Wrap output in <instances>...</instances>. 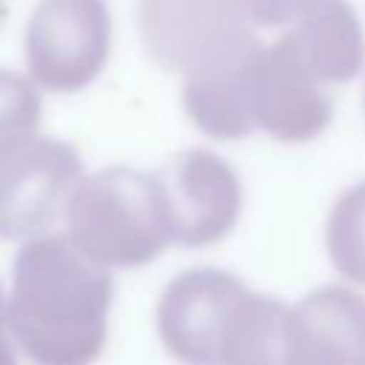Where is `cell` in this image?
<instances>
[{"label":"cell","instance_id":"6da1fadb","mask_svg":"<svg viewBox=\"0 0 365 365\" xmlns=\"http://www.w3.org/2000/svg\"><path fill=\"white\" fill-rule=\"evenodd\" d=\"M114 279L66 234L23 242L11 265L9 317L17 348L46 365H80L100 356L108 334Z\"/></svg>","mask_w":365,"mask_h":365},{"label":"cell","instance_id":"7a4b0ae2","mask_svg":"<svg viewBox=\"0 0 365 365\" xmlns=\"http://www.w3.org/2000/svg\"><path fill=\"white\" fill-rule=\"evenodd\" d=\"M288 308L248 291L220 268L177 274L157 302V331L168 354L197 365L282 362Z\"/></svg>","mask_w":365,"mask_h":365},{"label":"cell","instance_id":"3957f363","mask_svg":"<svg viewBox=\"0 0 365 365\" xmlns=\"http://www.w3.org/2000/svg\"><path fill=\"white\" fill-rule=\"evenodd\" d=\"M63 217L66 237L106 268H137L174 245L154 171L111 165L80 177Z\"/></svg>","mask_w":365,"mask_h":365},{"label":"cell","instance_id":"277c9868","mask_svg":"<svg viewBox=\"0 0 365 365\" xmlns=\"http://www.w3.org/2000/svg\"><path fill=\"white\" fill-rule=\"evenodd\" d=\"M137 26L145 54L160 68L185 77L259 43L242 0H140Z\"/></svg>","mask_w":365,"mask_h":365},{"label":"cell","instance_id":"5b68a950","mask_svg":"<svg viewBox=\"0 0 365 365\" xmlns=\"http://www.w3.org/2000/svg\"><path fill=\"white\" fill-rule=\"evenodd\" d=\"M83 177L74 145L51 137H23L0 145V240L46 234Z\"/></svg>","mask_w":365,"mask_h":365},{"label":"cell","instance_id":"8992f818","mask_svg":"<svg viewBox=\"0 0 365 365\" xmlns=\"http://www.w3.org/2000/svg\"><path fill=\"white\" fill-rule=\"evenodd\" d=\"M111 48L106 0H40L26 29L31 80L48 91H80L103 71Z\"/></svg>","mask_w":365,"mask_h":365},{"label":"cell","instance_id":"52a82bcc","mask_svg":"<svg viewBox=\"0 0 365 365\" xmlns=\"http://www.w3.org/2000/svg\"><path fill=\"white\" fill-rule=\"evenodd\" d=\"M154 174L174 245L205 248L234 231L242 211V185L222 157L205 148H188Z\"/></svg>","mask_w":365,"mask_h":365},{"label":"cell","instance_id":"ba28073f","mask_svg":"<svg viewBox=\"0 0 365 365\" xmlns=\"http://www.w3.org/2000/svg\"><path fill=\"white\" fill-rule=\"evenodd\" d=\"M251 120L282 143H305L331 123L334 103L319 83L288 48L282 37L257 46L248 63Z\"/></svg>","mask_w":365,"mask_h":365},{"label":"cell","instance_id":"9c48e42d","mask_svg":"<svg viewBox=\"0 0 365 365\" xmlns=\"http://www.w3.org/2000/svg\"><path fill=\"white\" fill-rule=\"evenodd\" d=\"M282 362L288 365H365V297L325 285L285 314Z\"/></svg>","mask_w":365,"mask_h":365},{"label":"cell","instance_id":"30bf717a","mask_svg":"<svg viewBox=\"0 0 365 365\" xmlns=\"http://www.w3.org/2000/svg\"><path fill=\"white\" fill-rule=\"evenodd\" d=\"M297 60L319 83H348L362 71L365 34L345 0H322L282 34Z\"/></svg>","mask_w":365,"mask_h":365},{"label":"cell","instance_id":"8fae6325","mask_svg":"<svg viewBox=\"0 0 365 365\" xmlns=\"http://www.w3.org/2000/svg\"><path fill=\"white\" fill-rule=\"evenodd\" d=\"M259 43L240 57L188 74L182 86V106L191 123L214 140H240L257 131L248 106V63Z\"/></svg>","mask_w":365,"mask_h":365},{"label":"cell","instance_id":"7c38bea8","mask_svg":"<svg viewBox=\"0 0 365 365\" xmlns=\"http://www.w3.org/2000/svg\"><path fill=\"white\" fill-rule=\"evenodd\" d=\"M331 265L351 282L365 285V180L336 197L325 220Z\"/></svg>","mask_w":365,"mask_h":365},{"label":"cell","instance_id":"4fadbf2b","mask_svg":"<svg viewBox=\"0 0 365 365\" xmlns=\"http://www.w3.org/2000/svg\"><path fill=\"white\" fill-rule=\"evenodd\" d=\"M40 111L43 106L34 80L0 68V145L37 134Z\"/></svg>","mask_w":365,"mask_h":365},{"label":"cell","instance_id":"5bb4252c","mask_svg":"<svg viewBox=\"0 0 365 365\" xmlns=\"http://www.w3.org/2000/svg\"><path fill=\"white\" fill-rule=\"evenodd\" d=\"M322 0H242L245 11L257 26L274 29V26H291L297 17L311 11Z\"/></svg>","mask_w":365,"mask_h":365},{"label":"cell","instance_id":"9a60e30c","mask_svg":"<svg viewBox=\"0 0 365 365\" xmlns=\"http://www.w3.org/2000/svg\"><path fill=\"white\" fill-rule=\"evenodd\" d=\"M14 334H11V317H9V297L0 288V365L14 362Z\"/></svg>","mask_w":365,"mask_h":365},{"label":"cell","instance_id":"2e32d148","mask_svg":"<svg viewBox=\"0 0 365 365\" xmlns=\"http://www.w3.org/2000/svg\"><path fill=\"white\" fill-rule=\"evenodd\" d=\"M6 17V6H3V0H0V20Z\"/></svg>","mask_w":365,"mask_h":365}]
</instances>
